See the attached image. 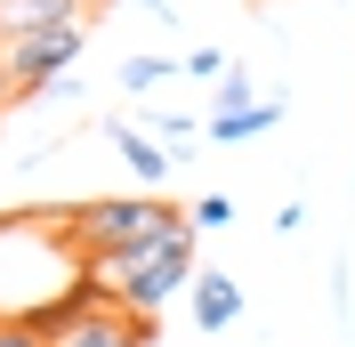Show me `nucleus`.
<instances>
[{"mask_svg":"<svg viewBox=\"0 0 355 347\" xmlns=\"http://www.w3.org/2000/svg\"><path fill=\"white\" fill-rule=\"evenodd\" d=\"M57 226L81 266H105L121 251H146V242L194 226V210H178L170 194H97V202H57Z\"/></svg>","mask_w":355,"mask_h":347,"instance_id":"nucleus-1","label":"nucleus"},{"mask_svg":"<svg viewBox=\"0 0 355 347\" xmlns=\"http://www.w3.org/2000/svg\"><path fill=\"white\" fill-rule=\"evenodd\" d=\"M97 275L121 291V307H137V315H162L178 291H194V226H178V235L146 242V251H121V259H105Z\"/></svg>","mask_w":355,"mask_h":347,"instance_id":"nucleus-2","label":"nucleus"},{"mask_svg":"<svg viewBox=\"0 0 355 347\" xmlns=\"http://www.w3.org/2000/svg\"><path fill=\"white\" fill-rule=\"evenodd\" d=\"M89 24H57V33H33V41H8L0 57H8V81H17V97H41V89H57V73L81 57Z\"/></svg>","mask_w":355,"mask_h":347,"instance_id":"nucleus-3","label":"nucleus"},{"mask_svg":"<svg viewBox=\"0 0 355 347\" xmlns=\"http://www.w3.org/2000/svg\"><path fill=\"white\" fill-rule=\"evenodd\" d=\"M162 315H137V307H105V315H81L57 347H154Z\"/></svg>","mask_w":355,"mask_h":347,"instance_id":"nucleus-4","label":"nucleus"},{"mask_svg":"<svg viewBox=\"0 0 355 347\" xmlns=\"http://www.w3.org/2000/svg\"><path fill=\"white\" fill-rule=\"evenodd\" d=\"M57 24H89V0H0V49L57 33Z\"/></svg>","mask_w":355,"mask_h":347,"instance_id":"nucleus-5","label":"nucleus"},{"mask_svg":"<svg viewBox=\"0 0 355 347\" xmlns=\"http://www.w3.org/2000/svg\"><path fill=\"white\" fill-rule=\"evenodd\" d=\"M234 315H243V282L234 275H194V323L202 331H226Z\"/></svg>","mask_w":355,"mask_h":347,"instance_id":"nucleus-6","label":"nucleus"},{"mask_svg":"<svg viewBox=\"0 0 355 347\" xmlns=\"http://www.w3.org/2000/svg\"><path fill=\"white\" fill-rule=\"evenodd\" d=\"M113 146H121V162H130V170L162 194V178H170V146H154L146 130H121V121H113Z\"/></svg>","mask_w":355,"mask_h":347,"instance_id":"nucleus-7","label":"nucleus"},{"mask_svg":"<svg viewBox=\"0 0 355 347\" xmlns=\"http://www.w3.org/2000/svg\"><path fill=\"white\" fill-rule=\"evenodd\" d=\"M283 121V105H243V113H210V146H234V137H259Z\"/></svg>","mask_w":355,"mask_h":347,"instance_id":"nucleus-8","label":"nucleus"},{"mask_svg":"<svg viewBox=\"0 0 355 347\" xmlns=\"http://www.w3.org/2000/svg\"><path fill=\"white\" fill-rule=\"evenodd\" d=\"M154 81H170V57H130V65H121V89H137V97Z\"/></svg>","mask_w":355,"mask_h":347,"instance_id":"nucleus-9","label":"nucleus"},{"mask_svg":"<svg viewBox=\"0 0 355 347\" xmlns=\"http://www.w3.org/2000/svg\"><path fill=\"white\" fill-rule=\"evenodd\" d=\"M218 226H234V202H226V194H202L194 202V235H218Z\"/></svg>","mask_w":355,"mask_h":347,"instance_id":"nucleus-10","label":"nucleus"},{"mask_svg":"<svg viewBox=\"0 0 355 347\" xmlns=\"http://www.w3.org/2000/svg\"><path fill=\"white\" fill-rule=\"evenodd\" d=\"M243 105H259V97H250L243 65H226V73H218V113H243Z\"/></svg>","mask_w":355,"mask_h":347,"instance_id":"nucleus-11","label":"nucleus"},{"mask_svg":"<svg viewBox=\"0 0 355 347\" xmlns=\"http://www.w3.org/2000/svg\"><path fill=\"white\" fill-rule=\"evenodd\" d=\"M0 347H49V339H33L24 323H0Z\"/></svg>","mask_w":355,"mask_h":347,"instance_id":"nucleus-12","label":"nucleus"},{"mask_svg":"<svg viewBox=\"0 0 355 347\" xmlns=\"http://www.w3.org/2000/svg\"><path fill=\"white\" fill-rule=\"evenodd\" d=\"M0 105H17V81H8V57H0Z\"/></svg>","mask_w":355,"mask_h":347,"instance_id":"nucleus-13","label":"nucleus"},{"mask_svg":"<svg viewBox=\"0 0 355 347\" xmlns=\"http://www.w3.org/2000/svg\"><path fill=\"white\" fill-rule=\"evenodd\" d=\"M137 8H162V0H137Z\"/></svg>","mask_w":355,"mask_h":347,"instance_id":"nucleus-14","label":"nucleus"}]
</instances>
